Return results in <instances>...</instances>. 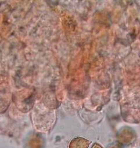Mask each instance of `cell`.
Here are the masks:
<instances>
[{"mask_svg":"<svg viewBox=\"0 0 140 148\" xmlns=\"http://www.w3.org/2000/svg\"><path fill=\"white\" fill-rule=\"evenodd\" d=\"M91 148H103L101 146H100L99 144L95 143L93 145V147Z\"/></svg>","mask_w":140,"mask_h":148,"instance_id":"7a4b0ae2","label":"cell"},{"mask_svg":"<svg viewBox=\"0 0 140 148\" xmlns=\"http://www.w3.org/2000/svg\"><path fill=\"white\" fill-rule=\"evenodd\" d=\"M89 142L88 140L82 138H76L74 139L70 143V148H88Z\"/></svg>","mask_w":140,"mask_h":148,"instance_id":"6da1fadb","label":"cell"}]
</instances>
